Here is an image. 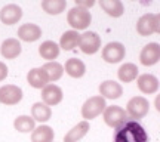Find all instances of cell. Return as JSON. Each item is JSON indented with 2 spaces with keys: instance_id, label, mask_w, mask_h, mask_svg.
I'll list each match as a JSON object with an SVG mask.
<instances>
[{
  "instance_id": "6da1fadb",
  "label": "cell",
  "mask_w": 160,
  "mask_h": 142,
  "mask_svg": "<svg viewBox=\"0 0 160 142\" xmlns=\"http://www.w3.org/2000/svg\"><path fill=\"white\" fill-rule=\"evenodd\" d=\"M114 142H150V138L137 120H126L117 127Z\"/></svg>"
},
{
  "instance_id": "7a4b0ae2",
  "label": "cell",
  "mask_w": 160,
  "mask_h": 142,
  "mask_svg": "<svg viewBox=\"0 0 160 142\" xmlns=\"http://www.w3.org/2000/svg\"><path fill=\"white\" fill-rule=\"evenodd\" d=\"M67 22L73 27V30H86L92 22V15L89 9L82 7V6H74L73 9H70L67 15Z\"/></svg>"
},
{
  "instance_id": "3957f363",
  "label": "cell",
  "mask_w": 160,
  "mask_h": 142,
  "mask_svg": "<svg viewBox=\"0 0 160 142\" xmlns=\"http://www.w3.org/2000/svg\"><path fill=\"white\" fill-rule=\"evenodd\" d=\"M137 33L142 37L160 33V15L157 13H145L138 19Z\"/></svg>"
},
{
  "instance_id": "277c9868",
  "label": "cell",
  "mask_w": 160,
  "mask_h": 142,
  "mask_svg": "<svg viewBox=\"0 0 160 142\" xmlns=\"http://www.w3.org/2000/svg\"><path fill=\"white\" fill-rule=\"evenodd\" d=\"M105 107H107L105 99H104L101 95L91 96L89 99H86L85 104L82 105V117L85 120L95 119V117H98V115L105 110Z\"/></svg>"
},
{
  "instance_id": "5b68a950",
  "label": "cell",
  "mask_w": 160,
  "mask_h": 142,
  "mask_svg": "<svg viewBox=\"0 0 160 142\" xmlns=\"http://www.w3.org/2000/svg\"><path fill=\"white\" fill-rule=\"evenodd\" d=\"M148 110H150V102L148 99H145L144 96H133L126 105V114L132 120H138L145 117L148 114Z\"/></svg>"
},
{
  "instance_id": "8992f818",
  "label": "cell",
  "mask_w": 160,
  "mask_h": 142,
  "mask_svg": "<svg viewBox=\"0 0 160 142\" xmlns=\"http://www.w3.org/2000/svg\"><path fill=\"white\" fill-rule=\"evenodd\" d=\"M77 46L80 47V51L86 53V55H93L101 49V37L93 33V31H86L83 34H80L79 43Z\"/></svg>"
},
{
  "instance_id": "52a82bcc",
  "label": "cell",
  "mask_w": 160,
  "mask_h": 142,
  "mask_svg": "<svg viewBox=\"0 0 160 142\" xmlns=\"http://www.w3.org/2000/svg\"><path fill=\"white\" fill-rule=\"evenodd\" d=\"M104 115V121L105 125L110 127H114L117 129L120 125H123L126 120H128V114L122 107L119 105H111V107H105V110L102 111Z\"/></svg>"
},
{
  "instance_id": "ba28073f",
  "label": "cell",
  "mask_w": 160,
  "mask_h": 142,
  "mask_svg": "<svg viewBox=\"0 0 160 142\" xmlns=\"http://www.w3.org/2000/svg\"><path fill=\"white\" fill-rule=\"evenodd\" d=\"M126 55L125 46L119 42H110L102 47V59L108 64L120 62Z\"/></svg>"
},
{
  "instance_id": "9c48e42d",
  "label": "cell",
  "mask_w": 160,
  "mask_h": 142,
  "mask_svg": "<svg viewBox=\"0 0 160 142\" xmlns=\"http://www.w3.org/2000/svg\"><path fill=\"white\" fill-rule=\"evenodd\" d=\"M22 99V89L15 85H5L0 87V104L17 105Z\"/></svg>"
},
{
  "instance_id": "30bf717a",
  "label": "cell",
  "mask_w": 160,
  "mask_h": 142,
  "mask_svg": "<svg viewBox=\"0 0 160 142\" xmlns=\"http://www.w3.org/2000/svg\"><path fill=\"white\" fill-rule=\"evenodd\" d=\"M139 61L145 67H151L160 61V45L159 43H148L142 47L139 53Z\"/></svg>"
},
{
  "instance_id": "8fae6325",
  "label": "cell",
  "mask_w": 160,
  "mask_h": 142,
  "mask_svg": "<svg viewBox=\"0 0 160 142\" xmlns=\"http://www.w3.org/2000/svg\"><path fill=\"white\" fill-rule=\"evenodd\" d=\"M62 89L57 85H48L45 87H42V101L49 105V107H53V105H58V104L62 101Z\"/></svg>"
},
{
  "instance_id": "7c38bea8",
  "label": "cell",
  "mask_w": 160,
  "mask_h": 142,
  "mask_svg": "<svg viewBox=\"0 0 160 142\" xmlns=\"http://www.w3.org/2000/svg\"><path fill=\"white\" fill-rule=\"evenodd\" d=\"M21 18H22V9H21V6L15 5V3L3 6L0 11V21L5 25H13Z\"/></svg>"
},
{
  "instance_id": "4fadbf2b",
  "label": "cell",
  "mask_w": 160,
  "mask_h": 142,
  "mask_svg": "<svg viewBox=\"0 0 160 142\" xmlns=\"http://www.w3.org/2000/svg\"><path fill=\"white\" fill-rule=\"evenodd\" d=\"M99 93L104 99H117L123 95V87L114 80H105L99 85Z\"/></svg>"
},
{
  "instance_id": "5bb4252c",
  "label": "cell",
  "mask_w": 160,
  "mask_h": 142,
  "mask_svg": "<svg viewBox=\"0 0 160 142\" xmlns=\"http://www.w3.org/2000/svg\"><path fill=\"white\" fill-rule=\"evenodd\" d=\"M42 37V28H40L37 24H22L19 28H18V39L22 40V42H36Z\"/></svg>"
},
{
  "instance_id": "9a60e30c",
  "label": "cell",
  "mask_w": 160,
  "mask_h": 142,
  "mask_svg": "<svg viewBox=\"0 0 160 142\" xmlns=\"http://www.w3.org/2000/svg\"><path fill=\"white\" fill-rule=\"evenodd\" d=\"M138 89L145 95H153L159 91V79L153 74H142L137 79Z\"/></svg>"
},
{
  "instance_id": "2e32d148",
  "label": "cell",
  "mask_w": 160,
  "mask_h": 142,
  "mask_svg": "<svg viewBox=\"0 0 160 142\" xmlns=\"http://www.w3.org/2000/svg\"><path fill=\"white\" fill-rule=\"evenodd\" d=\"M22 46L18 39H6L0 46V53L5 59H15L19 56Z\"/></svg>"
},
{
  "instance_id": "e0dca14e",
  "label": "cell",
  "mask_w": 160,
  "mask_h": 142,
  "mask_svg": "<svg viewBox=\"0 0 160 142\" xmlns=\"http://www.w3.org/2000/svg\"><path fill=\"white\" fill-rule=\"evenodd\" d=\"M99 6L108 17L120 18L125 13V6L122 3V0H98Z\"/></svg>"
},
{
  "instance_id": "ac0fdd59",
  "label": "cell",
  "mask_w": 160,
  "mask_h": 142,
  "mask_svg": "<svg viewBox=\"0 0 160 142\" xmlns=\"http://www.w3.org/2000/svg\"><path fill=\"white\" fill-rule=\"evenodd\" d=\"M89 121L88 120H83V121H80L77 125L68 130L65 135H64V142H79L82 138L86 136V133L89 132Z\"/></svg>"
},
{
  "instance_id": "d6986e66",
  "label": "cell",
  "mask_w": 160,
  "mask_h": 142,
  "mask_svg": "<svg viewBox=\"0 0 160 142\" xmlns=\"http://www.w3.org/2000/svg\"><path fill=\"white\" fill-rule=\"evenodd\" d=\"M27 81H28V85L31 86V87L42 89V87H45V86L49 83V79H48V76H46L45 70L40 67V68L30 70L28 74H27Z\"/></svg>"
},
{
  "instance_id": "ffe728a7",
  "label": "cell",
  "mask_w": 160,
  "mask_h": 142,
  "mask_svg": "<svg viewBox=\"0 0 160 142\" xmlns=\"http://www.w3.org/2000/svg\"><path fill=\"white\" fill-rule=\"evenodd\" d=\"M64 71L68 74L70 77H73V79H80L86 73V65L83 61H80L77 58H70L65 62Z\"/></svg>"
},
{
  "instance_id": "44dd1931",
  "label": "cell",
  "mask_w": 160,
  "mask_h": 142,
  "mask_svg": "<svg viewBox=\"0 0 160 142\" xmlns=\"http://www.w3.org/2000/svg\"><path fill=\"white\" fill-rule=\"evenodd\" d=\"M31 117L34 119V121H40L45 123L48 120H51L52 117V110L49 105H46L45 102H36L31 107Z\"/></svg>"
},
{
  "instance_id": "7402d4cb",
  "label": "cell",
  "mask_w": 160,
  "mask_h": 142,
  "mask_svg": "<svg viewBox=\"0 0 160 142\" xmlns=\"http://www.w3.org/2000/svg\"><path fill=\"white\" fill-rule=\"evenodd\" d=\"M138 67L135 64L132 62H126L123 65H120L119 71H117V77H119L120 81H123V83H131L133 80H137L138 77Z\"/></svg>"
},
{
  "instance_id": "603a6c76",
  "label": "cell",
  "mask_w": 160,
  "mask_h": 142,
  "mask_svg": "<svg viewBox=\"0 0 160 142\" xmlns=\"http://www.w3.org/2000/svg\"><path fill=\"white\" fill-rule=\"evenodd\" d=\"M55 133L52 127L42 125L39 127H34L31 132V142H53Z\"/></svg>"
},
{
  "instance_id": "cb8c5ba5",
  "label": "cell",
  "mask_w": 160,
  "mask_h": 142,
  "mask_svg": "<svg viewBox=\"0 0 160 142\" xmlns=\"http://www.w3.org/2000/svg\"><path fill=\"white\" fill-rule=\"evenodd\" d=\"M39 53L43 59H48V61H53L57 59L58 55H59V46L52 42V40H46L42 45L39 46Z\"/></svg>"
},
{
  "instance_id": "d4e9b609",
  "label": "cell",
  "mask_w": 160,
  "mask_h": 142,
  "mask_svg": "<svg viewBox=\"0 0 160 142\" xmlns=\"http://www.w3.org/2000/svg\"><path fill=\"white\" fill-rule=\"evenodd\" d=\"M79 37H80V34L76 30L65 31V33L61 36V40H59V49L73 51L76 46H77V43H79Z\"/></svg>"
},
{
  "instance_id": "484cf974",
  "label": "cell",
  "mask_w": 160,
  "mask_h": 142,
  "mask_svg": "<svg viewBox=\"0 0 160 142\" xmlns=\"http://www.w3.org/2000/svg\"><path fill=\"white\" fill-rule=\"evenodd\" d=\"M67 0H42V9L49 15H59L65 11Z\"/></svg>"
},
{
  "instance_id": "4316f807",
  "label": "cell",
  "mask_w": 160,
  "mask_h": 142,
  "mask_svg": "<svg viewBox=\"0 0 160 142\" xmlns=\"http://www.w3.org/2000/svg\"><path fill=\"white\" fill-rule=\"evenodd\" d=\"M13 127H15V130L21 132V133H30L36 127V121L30 115H18L13 120Z\"/></svg>"
},
{
  "instance_id": "83f0119b",
  "label": "cell",
  "mask_w": 160,
  "mask_h": 142,
  "mask_svg": "<svg viewBox=\"0 0 160 142\" xmlns=\"http://www.w3.org/2000/svg\"><path fill=\"white\" fill-rule=\"evenodd\" d=\"M42 68L45 70L49 81H57V80H59L62 77V74H64V67L59 62H57V61H49Z\"/></svg>"
},
{
  "instance_id": "f1b7e54d",
  "label": "cell",
  "mask_w": 160,
  "mask_h": 142,
  "mask_svg": "<svg viewBox=\"0 0 160 142\" xmlns=\"http://www.w3.org/2000/svg\"><path fill=\"white\" fill-rule=\"evenodd\" d=\"M74 2H76V6H82V7L89 9V7H92V6L95 5L97 0H74Z\"/></svg>"
},
{
  "instance_id": "f546056e",
  "label": "cell",
  "mask_w": 160,
  "mask_h": 142,
  "mask_svg": "<svg viewBox=\"0 0 160 142\" xmlns=\"http://www.w3.org/2000/svg\"><path fill=\"white\" fill-rule=\"evenodd\" d=\"M8 73H9V70L6 67V64L0 61V81H3L8 77Z\"/></svg>"
}]
</instances>
